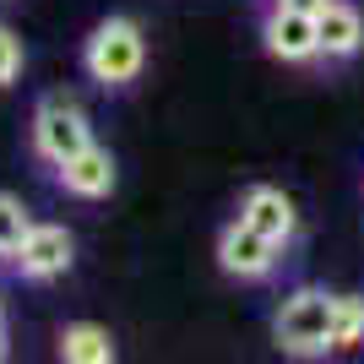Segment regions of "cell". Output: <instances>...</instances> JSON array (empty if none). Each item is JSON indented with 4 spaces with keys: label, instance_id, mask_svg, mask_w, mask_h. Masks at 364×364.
<instances>
[{
    "label": "cell",
    "instance_id": "cell-1",
    "mask_svg": "<svg viewBox=\"0 0 364 364\" xmlns=\"http://www.w3.org/2000/svg\"><path fill=\"white\" fill-rule=\"evenodd\" d=\"M141 60H147V38L131 16H109L98 22L82 49V65H87L92 82H104V87H125V82H136L141 76Z\"/></svg>",
    "mask_w": 364,
    "mask_h": 364
},
{
    "label": "cell",
    "instance_id": "cell-2",
    "mask_svg": "<svg viewBox=\"0 0 364 364\" xmlns=\"http://www.w3.org/2000/svg\"><path fill=\"white\" fill-rule=\"evenodd\" d=\"M332 321H337V294H321V289H299L283 299L272 332H277V348L283 353H299V359H316V353L332 348Z\"/></svg>",
    "mask_w": 364,
    "mask_h": 364
},
{
    "label": "cell",
    "instance_id": "cell-3",
    "mask_svg": "<svg viewBox=\"0 0 364 364\" xmlns=\"http://www.w3.org/2000/svg\"><path fill=\"white\" fill-rule=\"evenodd\" d=\"M33 147L55 168H60L65 158H76L82 147H92V125H87V114H82V104L65 98V92H49L44 104H38V114H33Z\"/></svg>",
    "mask_w": 364,
    "mask_h": 364
},
{
    "label": "cell",
    "instance_id": "cell-4",
    "mask_svg": "<svg viewBox=\"0 0 364 364\" xmlns=\"http://www.w3.org/2000/svg\"><path fill=\"white\" fill-rule=\"evenodd\" d=\"M277 250H283V245L267 240L261 228H250L245 218L228 223L223 240H218V261H223V272H234V277H267L277 267Z\"/></svg>",
    "mask_w": 364,
    "mask_h": 364
},
{
    "label": "cell",
    "instance_id": "cell-5",
    "mask_svg": "<svg viewBox=\"0 0 364 364\" xmlns=\"http://www.w3.org/2000/svg\"><path fill=\"white\" fill-rule=\"evenodd\" d=\"M76 245L71 234H65L60 223H33L28 234H22V245H16V267H22V277H33V283H44V277H60L65 267H71Z\"/></svg>",
    "mask_w": 364,
    "mask_h": 364
},
{
    "label": "cell",
    "instance_id": "cell-6",
    "mask_svg": "<svg viewBox=\"0 0 364 364\" xmlns=\"http://www.w3.org/2000/svg\"><path fill=\"white\" fill-rule=\"evenodd\" d=\"M267 49L277 60H316L321 55V33H316V11H299V6H272L267 28H261Z\"/></svg>",
    "mask_w": 364,
    "mask_h": 364
},
{
    "label": "cell",
    "instance_id": "cell-7",
    "mask_svg": "<svg viewBox=\"0 0 364 364\" xmlns=\"http://www.w3.org/2000/svg\"><path fill=\"white\" fill-rule=\"evenodd\" d=\"M240 218L250 228H261L267 240H277V245H289L294 240V228H299V218H294V201L277 191V185H256L250 196L240 201Z\"/></svg>",
    "mask_w": 364,
    "mask_h": 364
},
{
    "label": "cell",
    "instance_id": "cell-8",
    "mask_svg": "<svg viewBox=\"0 0 364 364\" xmlns=\"http://www.w3.org/2000/svg\"><path fill=\"white\" fill-rule=\"evenodd\" d=\"M316 33H321V55L326 60H348L364 44V16L353 11L348 0H326L316 11Z\"/></svg>",
    "mask_w": 364,
    "mask_h": 364
},
{
    "label": "cell",
    "instance_id": "cell-9",
    "mask_svg": "<svg viewBox=\"0 0 364 364\" xmlns=\"http://www.w3.org/2000/svg\"><path fill=\"white\" fill-rule=\"evenodd\" d=\"M60 185L71 196H82V201L109 196V191H114V158H109L104 147H82L76 158L60 164Z\"/></svg>",
    "mask_w": 364,
    "mask_h": 364
},
{
    "label": "cell",
    "instance_id": "cell-10",
    "mask_svg": "<svg viewBox=\"0 0 364 364\" xmlns=\"http://www.w3.org/2000/svg\"><path fill=\"white\" fill-rule=\"evenodd\" d=\"M60 359L65 364H109L114 359V343H109L104 326H92V321H76L60 332Z\"/></svg>",
    "mask_w": 364,
    "mask_h": 364
},
{
    "label": "cell",
    "instance_id": "cell-11",
    "mask_svg": "<svg viewBox=\"0 0 364 364\" xmlns=\"http://www.w3.org/2000/svg\"><path fill=\"white\" fill-rule=\"evenodd\" d=\"M364 343V294H337L332 348H359Z\"/></svg>",
    "mask_w": 364,
    "mask_h": 364
},
{
    "label": "cell",
    "instance_id": "cell-12",
    "mask_svg": "<svg viewBox=\"0 0 364 364\" xmlns=\"http://www.w3.org/2000/svg\"><path fill=\"white\" fill-rule=\"evenodd\" d=\"M28 213H22V201L16 196H0V256H16V245L28 234Z\"/></svg>",
    "mask_w": 364,
    "mask_h": 364
},
{
    "label": "cell",
    "instance_id": "cell-13",
    "mask_svg": "<svg viewBox=\"0 0 364 364\" xmlns=\"http://www.w3.org/2000/svg\"><path fill=\"white\" fill-rule=\"evenodd\" d=\"M16 71H22V38L11 28H0V87H11Z\"/></svg>",
    "mask_w": 364,
    "mask_h": 364
},
{
    "label": "cell",
    "instance_id": "cell-14",
    "mask_svg": "<svg viewBox=\"0 0 364 364\" xmlns=\"http://www.w3.org/2000/svg\"><path fill=\"white\" fill-rule=\"evenodd\" d=\"M277 6H299V11H321L326 0H277Z\"/></svg>",
    "mask_w": 364,
    "mask_h": 364
},
{
    "label": "cell",
    "instance_id": "cell-15",
    "mask_svg": "<svg viewBox=\"0 0 364 364\" xmlns=\"http://www.w3.org/2000/svg\"><path fill=\"white\" fill-rule=\"evenodd\" d=\"M0 316H6V294H0ZM0 353H6V332H0Z\"/></svg>",
    "mask_w": 364,
    "mask_h": 364
}]
</instances>
